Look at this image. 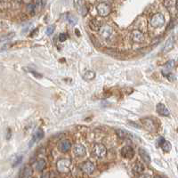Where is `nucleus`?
Returning <instances> with one entry per match:
<instances>
[{"instance_id":"obj_28","label":"nucleus","mask_w":178,"mask_h":178,"mask_svg":"<svg viewBox=\"0 0 178 178\" xmlns=\"http://www.w3.org/2000/svg\"><path fill=\"white\" fill-rule=\"evenodd\" d=\"M165 141H166V140L164 139V137H158V138L157 139V142H156L157 146L161 147V145H162V144L164 143V142H165Z\"/></svg>"},{"instance_id":"obj_19","label":"nucleus","mask_w":178,"mask_h":178,"mask_svg":"<svg viewBox=\"0 0 178 178\" xmlns=\"http://www.w3.org/2000/svg\"><path fill=\"white\" fill-rule=\"evenodd\" d=\"M133 170L135 171V173H137V174H141L144 171V167L142 163L140 162H137L135 164L134 168H133Z\"/></svg>"},{"instance_id":"obj_12","label":"nucleus","mask_w":178,"mask_h":178,"mask_svg":"<svg viewBox=\"0 0 178 178\" xmlns=\"http://www.w3.org/2000/svg\"><path fill=\"white\" fill-rule=\"evenodd\" d=\"M81 169L84 173L87 175H91L94 171V165L91 161H86V162L81 166Z\"/></svg>"},{"instance_id":"obj_5","label":"nucleus","mask_w":178,"mask_h":178,"mask_svg":"<svg viewBox=\"0 0 178 178\" xmlns=\"http://www.w3.org/2000/svg\"><path fill=\"white\" fill-rule=\"evenodd\" d=\"M96 10L102 17H106L110 13V7L106 3H101L96 6Z\"/></svg>"},{"instance_id":"obj_25","label":"nucleus","mask_w":178,"mask_h":178,"mask_svg":"<svg viewBox=\"0 0 178 178\" xmlns=\"http://www.w3.org/2000/svg\"><path fill=\"white\" fill-rule=\"evenodd\" d=\"M22 160V155H19V156H16L15 158L13 159V167H16L18 166Z\"/></svg>"},{"instance_id":"obj_35","label":"nucleus","mask_w":178,"mask_h":178,"mask_svg":"<svg viewBox=\"0 0 178 178\" xmlns=\"http://www.w3.org/2000/svg\"><path fill=\"white\" fill-rule=\"evenodd\" d=\"M3 1V0H0V2H2Z\"/></svg>"},{"instance_id":"obj_24","label":"nucleus","mask_w":178,"mask_h":178,"mask_svg":"<svg viewBox=\"0 0 178 178\" xmlns=\"http://www.w3.org/2000/svg\"><path fill=\"white\" fill-rule=\"evenodd\" d=\"M31 174H32V170H31V168L29 167H26L22 171V176L23 177L28 178V177H29L31 175Z\"/></svg>"},{"instance_id":"obj_3","label":"nucleus","mask_w":178,"mask_h":178,"mask_svg":"<svg viewBox=\"0 0 178 178\" xmlns=\"http://www.w3.org/2000/svg\"><path fill=\"white\" fill-rule=\"evenodd\" d=\"M71 160L68 158H61L57 161V170L60 173H67L70 171V168H71Z\"/></svg>"},{"instance_id":"obj_1","label":"nucleus","mask_w":178,"mask_h":178,"mask_svg":"<svg viewBox=\"0 0 178 178\" xmlns=\"http://www.w3.org/2000/svg\"><path fill=\"white\" fill-rule=\"evenodd\" d=\"M150 23H151V26L152 28H160L162 27L164 24H165V17L162 13H157L155 14H153L151 18V21H150Z\"/></svg>"},{"instance_id":"obj_7","label":"nucleus","mask_w":178,"mask_h":178,"mask_svg":"<svg viewBox=\"0 0 178 178\" xmlns=\"http://www.w3.org/2000/svg\"><path fill=\"white\" fill-rule=\"evenodd\" d=\"M71 148V143L69 140H61L58 144V149L60 151L65 153L68 152Z\"/></svg>"},{"instance_id":"obj_20","label":"nucleus","mask_w":178,"mask_h":178,"mask_svg":"<svg viewBox=\"0 0 178 178\" xmlns=\"http://www.w3.org/2000/svg\"><path fill=\"white\" fill-rule=\"evenodd\" d=\"M67 21L69 22V23H70L71 25L74 26V25H76L77 22V18L76 17L75 15L69 13V14L67 15Z\"/></svg>"},{"instance_id":"obj_31","label":"nucleus","mask_w":178,"mask_h":178,"mask_svg":"<svg viewBox=\"0 0 178 178\" xmlns=\"http://www.w3.org/2000/svg\"><path fill=\"white\" fill-rule=\"evenodd\" d=\"M138 178H151V175L149 174H142L141 175H139Z\"/></svg>"},{"instance_id":"obj_16","label":"nucleus","mask_w":178,"mask_h":178,"mask_svg":"<svg viewBox=\"0 0 178 178\" xmlns=\"http://www.w3.org/2000/svg\"><path fill=\"white\" fill-rule=\"evenodd\" d=\"M89 27L94 31H99L102 26H101V23L99 22V21H97L96 19H92L89 22Z\"/></svg>"},{"instance_id":"obj_2","label":"nucleus","mask_w":178,"mask_h":178,"mask_svg":"<svg viewBox=\"0 0 178 178\" xmlns=\"http://www.w3.org/2000/svg\"><path fill=\"white\" fill-rule=\"evenodd\" d=\"M93 154L97 158H103L107 155V149L102 143H96L93 148Z\"/></svg>"},{"instance_id":"obj_23","label":"nucleus","mask_w":178,"mask_h":178,"mask_svg":"<svg viewBox=\"0 0 178 178\" xmlns=\"http://www.w3.org/2000/svg\"><path fill=\"white\" fill-rule=\"evenodd\" d=\"M161 148H162V150H163L165 152H168V151H170V150H171V144H170L169 142L165 141L164 143L161 145Z\"/></svg>"},{"instance_id":"obj_26","label":"nucleus","mask_w":178,"mask_h":178,"mask_svg":"<svg viewBox=\"0 0 178 178\" xmlns=\"http://www.w3.org/2000/svg\"><path fill=\"white\" fill-rule=\"evenodd\" d=\"M27 10L29 13H34L35 10H36V6L33 3H31V4H29L27 6Z\"/></svg>"},{"instance_id":"obj_4","label":"nucleus","mask_w":178,"mask_h":178,"mask_svg":"<svg viewBox=\"0 0 178 178\" xmlns=\"http://www.w3.org/2000/svg\"><path fill=\"white\" fill-rule=\"evenodd\" d=\"M99 33H100V36L105 39V40H108L111 38V36L114 33V31H113L112 28L109 25H103L101 27L100 30H99Z\"/></svg>"},{"instance_id":"obj_34","label":"nucleus","mask_w":178,"mask_h":178,"mask_svg":"<svg viewBox=\"0 0 178 178\" xmlns=\"http://www.w3.org/2000/svg\"><path fill=\"white\" fill-rule=\"evenodd\" d=\"M28 178H33V177H30V176H29V177H28Z\"/></svg>"},{"instance_id":"obj_27","label":"nucleus","mask_w":178,"mask_h":178,"mask_svg":"<svg viewBox=\"0 0 178 178\" xmlns=\"http://www.w3.org/2000/svg\"><path fill=\"white\" fill-rule=\"evenodd\" d=\"M54 29H55V26L54 25H52V26H49L46 29V35L48 36H51L54 32Z\"/></svg>"},{"instance_id":"obj_33","label":"nucleus","mask_w":178,"mask_h":178,"mask_svg":"<svg viewBox=\"0 0 178 178\" xmlns=\"http://www.w3.org/2000/svg\"><path fill=\"white\" fill-rule=\"evenodd\" d=\"M154 178H163L162 176H160V175H155Z\"/></svg>"},{"instance_id":"obj_11","label":"nucleus","mask_w":178,"mask_h":178,"mask_svg":"<svg viewBox=\"0 0 178 178\" xmlns=\"http://www.w3.org/2000/svg\"><path fill=\"white\" fill-rule=\"evenodd\" d=\"M142 122L146 130H148L149 132H155L156 127H155L154 122L151 119H144L142 120Z\"/></svg>"},{"instance_id":"obj_30","label":"nucleus","mask_w":178,"mask_h":178,"mask_svg":"<svg viewBox=\"0 0 178 178\" xmlns=\"http://www.w3.org/2000/svg\"><path fill=\"white\" fill-rule=\"evenodd\" d=\"M13 37V34H11V35H7V36H6V37H3V38H0V42H4V41L9 40V39H11Z\"/></svg>"},{"instance_id":"obj_14","label":"nucleus","mask_w":178,"mask_h":178,"mask_svg":"<svg viewBox=\"0 0 178 178\" xmlns=\"http://www.w3.org/2000/svg\"><path fill=\"white\" fill-rule=\"evenodd\" d=\"M156 110H157V112L161 116H165V117L169 116V110L163 103H158L156 107Z\"/></svg>"},{"instance_id":"obj_17","label":"nucleus","mask_w":178,"mask_h":178,"mask_svg":"<svg viewBox=\"0 0 178 178\" xmlns=\"http://www.w3.org/2000/svg\"><path fill=\"white\" fill-rule=\"evenodd\" d=\"M116 134L118 135V136L121 139H126V138H128L130 137V135H129V133L126 130H124V129H117L116 130Z\"/></svg>"},{"instance_id":"obj_9","label":"nucleus","mask_w":178,"mask_h":178,"mask_svg":"<svg viewBox=\"0 0 178 178\" xmlns=\"http://www.w3.org/2000/svg\"><path fill=\"white\" fill-rule=\"evenodd\" d=\"M43 137H44V132H43V130H42V129H40V128L38 129V130H36L35 133L33 134V136H32V138H31V141H30L29 143V146L31 147L32 145H33L36 142H38V141L41 140Z\"/></svg>"},{"instance_id":"obj_32","label":"nucleus","mask_w":178,"mask_h":178,"mask_svg":"<svg viewBox=\"0 0 178 178\" xmlns=\"http://www.w3.org/2000/svg\"><path fill=\"white\" fill-rule=\"evenodd\" d=\"M81 1L82 0H74V4L77 7H78L80 6V4H81Z\"/></svg>"},{"instance_id":"obj_6","label":"nucleus","mask_w":178,"mask_h":178,"mask_svg":"<svg viewBox=\"0 0 178 178\" xmlns=\"http://www.w3.org/2000/svg\"><path fill=\"white\" fill-rule=\"evenodd\" d=\"M121 155L125 158L130 159L135 156V151L131 146H128V145H126V146L123 147V149L121 150Z\"/></svg>"},{"instance_id":"obj_21","label":"nucleus","mask_w":178,"mask_h":178,"mask_svg":"<svg viewBox=\"0 0 178 178\" xmlns=\"http://www.w3.org/2000/svg\"><path fill=\"white\" fill-rule=\"evenodd\" d=\"M45 166V161L44 159H39V160H38V162H37L36 169L38 171H42L44 169Z\"/></svg>"},{"instance_id":"obj_18","label":"nucleus","mask_w":178,"mask_h":178,"mask_svg":"<svg viewBox=\"0 0 178 178\" xmlns=\"http://www.w3.org/2000/svg\"><path fill=\"white\" fill-rule=\"evenodd\" d=\"M178 0H164V6L168 9H172L176 6Z\"/></svg>"},{"instance_id":"obj_29","label":"nucleus","mask_w":178,"mask_h":178,"mask_svg":"<svg viewBox=\"0 0 178 178\" xmlns=\"http://www.w3.org/2000/svg\"><path fill=\"white\" fill-rule=\"evenodd\" d=\"M67 39V35L65 34V33H61L60 35H59V40L61 41V42H64Z\"/></svg>"},{"instance_id":"obj_8","label":"nucleus","mask_w":178,"mask_h":178,"mask_svg":"<svg viewBox=\"0 0 178 178\" xmlns=\"http://www.w3.org/2000/svg\"><path fill=\"white\" fill-rule=\"evenodd\" d=\"M131 38L135 43H142L144 41V35L142 31H140L138 29H135L132 31Z\"/></svg>"},{"instance_id":"obj_10","label":"nucleus","mask_w":178,"mask_h":178,"mask_svg":"<svg viewBox=\"0 0 178 178\" xmlns=\"http://www.w3.org/2000/svg\"><path fill=\"white\" fill-rule=\"evenodd\" d=\"M73 151L77 157H84L86 155V152H87L85 146L83 144H80V143L75 145L74 148H73Z\"/></svg>"},{"instance_id":"obj_13","label":"nucleus","mask_w":178,"mask_h":178,"mask_svg":"<svg viewBox=\"0 0 178 178\" xmlns=\"http://www.w3.org/2000/svg\"><path fill=\"white\" fill-rule=\"evenodd\" d=\"M174 45H175V37H174V36H170V37L168 38V40H167V42H166V44H165V45H164L163 53L166 54V53L170 52V51L173 49Z\"/></svg>"},{"instance_id":"obj_15","label":"nucleus","mask_w":178,"mask_h":178,"mask_svg":"<svg viewBox=\"0 0 178 178\" xmlns=\"http://www.w3.org/2000/svg\"><path fill=\"white\" fill-rule=\"evenodd\" d=\"M139 154H140L142 159L144 161L145 163H146V164H150L151 163V157H150V155L148 154V152L142 149V148H140L139 149Z\"/></svg>"},{"instance_id":"obj_22","label":"nucleus","mask_w":178,"mask_h":178,"mask_svg":"<svg viewBox=\"0 0 178 178\" xmlns=\"http://www.w3.org/2000/svg\"><path fill=\"white\" fill-rule=\"evenodd\" d=\"M94 77H95V73L93 71H87L84 76L85 79H87V80H92L94 78Z\"/></svg>"}]
</instances>
